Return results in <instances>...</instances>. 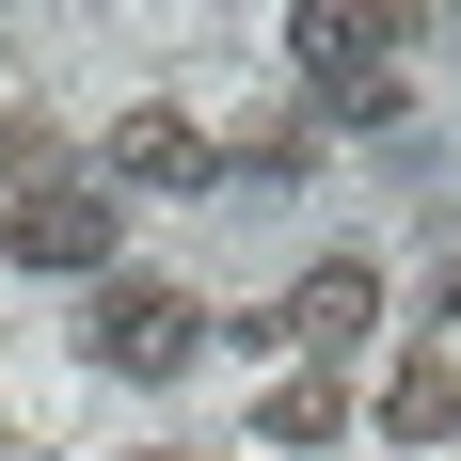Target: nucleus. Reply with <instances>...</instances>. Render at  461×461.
<instances>
[{"mask_svg": "<svg viewBox=\"0 0 461 461\" xmlns=\"http://www.w3.org/2000/svg\"><path fill=\"white\" fill-rule=\"evenodd\" d=\"M366 319H382V271H366V255H319V271L286 286V319H223V334H303V350H366Z\"/></svg>", "mask_w": 461, "mask_h": 461, "instance_id": "obj_4", "label": "nucleus"}, {"mask_svg": "<svg viewBox=\"0 0 461 461\" xmlns=\"http://www.w3.org/2000/svg\"><path fill=\"white\" fill-rule=\"evenodd\" d=\"M80 350H95V366H128V382H176L191 350H207V303H191V286H159V271H95Z\"/></svg>", "mask_w": 461, "mask_h": 461, "instance_id": "obj_1", "label": "nucleus"}, {"mask_svg": "<svg viewBox=\"0 0 461 461\" xmlns=\"http://www.w3.org/2000/svg\"><path fill=\"white\" fill-rule=\"evenodd\" d=\"M414 32V16H350V0H303L286 16V48H303V95H350V80H382V48Z\"/></svg>", "mask_w": 461, "mask_h": 461, "instance_id": "obj_5", "label": "nucleus"}, {"mask_svg": "<svg viewBox=\"0 0 461 461\" xmlns=\"http://www.w3.org/2000/svg\"><path fill=\"white\" fill-rule=\"evenodd\" d=\"M382 446H461V366L446 350H414V366L382 382Z\"/></svg>", "mask_w": 461, "mask_h": 461, "instance_id": "obj_7", "label": "nucleus"}, {"mask_svg": "<svg viewBox=\"0 0 461 461\" xmlns=\"http://www.w3.org/2000/svg\"><path fill=\"white\" fill-rule=\"evenodd\" d=\"M95 191H112V207H128V191H191V207H207V128H191L176 95L112 112V143H95Z\"/></svg>", "mask_w": 461, "mask_h": 461, "instance_id": "obj_3", "label": "nucleus"}, {"mask_svg": "<svg viewBox=\"0 0 461 461\" xmlns=\"http://www.w3.org/2000/svg\"><path fill=\"white\" fill-rule=\"evenodd\" d=\"M334 429H350V382H334V366H286L271 398H255V446H286V461H319Z\"/></svg>", "mask_w": 461, "mask_h": 461, "instance_id": "obj_6", "label": "nucleus"}, {"mask_svg": "<svg viewBox=\"0 0 461 461\" xmlns=\"http://www.w3.org/2000/svg\"><path fill=\"white\" fill-rule=\"evenodd\" d=\"M112 239H128V207H112V191H95V159H80V176L16 191L0 255H16V271H64V286H95V271H112Z\"/></svg>", "mask_w": 461, "mask_h": 461, "instance_id": "obj_2", "label": "nucleus"}]
</instances>
